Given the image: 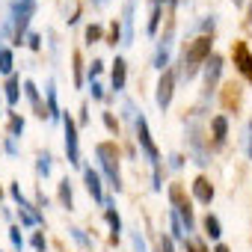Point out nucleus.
Listing matches in <instances>:
<instances>
[{
  "label": "nucleus",
  "mask_w": 252,
  "mask_h": 252,
  "mask_svg": "<svg viewBox=\"0 0 252 252\" xmlns=\"http://www.w3.org/2000/svg\"><path fill=\"white\" fill-rule=\"evenodd\" d=\"M214 54V39L211 36H199V39H193V42H187V48H184V54H181V68H175V80H193L196 77V71H199V65L208 60Z\"/></svg>",
  "instance_id": "obj_1"
},
{
  "label": "nucleus",
  "mask_w": 252,
  "mask_h": 252,
  "mask_svg": "<svg viewBox=\"0 0 252 252\" xmlns=\"http://www.w3.org/2000/svg\"><path fill=\"white\" fill-rule=\"evenodd\" d=\"M95 158H98V166H101L107 184L116 193H122V175H119V152H116V146L113 143H98L95 146Z\"/></svg>",
  "instance_id": "obj_2"
},
{
  "label": "nucleus",
  "mask_w": 252,
  "mask_h": 252,
  "mask_svg": "<svg viewBox=\"0 0 252 252\" xmlns=\"http://www.w3.org/2000/svg\"><path fill=\"white\" fill-rule=\"evenodd\" d=\"M33 12H36V3H27V0H15L12 3V18H9L12 21V45H24Z\"/></svg>",
  "instance_id": "obj_3"
},
{
  "label": "nucleus",
  "mask_w": 252,
  "mask_h": 252,
  "mask_svg": "<svg viewBox=\"0 0 252 252\" xmlns=\"http://www.w3.org/2000/svg\"><path fill=\"white\" fill-rule=\"evenodd\" d=\"M187 146H190V155L199 166L211 163V155L205 149V134H202V125H199V113H193L190 122H187Z\"/></svg>",
  "instance_id": "obj_4"
},
{
  "label": "nucleus",
  "mask_w": 252,
  "mask_h": 252,
  "mask_svg": "<svg viewBox=\"0 0 252 252\" xmlns=\"http://www.w3.org/2000/svg\"><path fill=\"white\" fill-rule=\"evenodd\" d=\"M134 131H137V143H140L143 155L149 158L152 169H158V166H160V152H158V146H155V140H152V131H149V122H146L143 110H140L137 119H134Z\"/></svg>",
  "instance_id": "obj_5"
},
{
  "label": "nucleus",
  "mask_w": 252,
  "mask_h": 252,
  "mask_svg": "<svg viewBox=\"0 0 252 252\" xmlns=\"http://www.w3.org/2000/svg\"><path fill=\"white\" fill-rule=\"evenodd\" d=\"M63 128H65V158H68V166H80V137H77V125H74V119L68 113L63 116Z\"/></svg>",
  "instance_id": "obj_6"
},
{
  "label": "nucleus",
  "mask_w": 252,
  "mask_h": 252,
  "mask_svg": "<svg viewBox=\"0 0 252 252\" xmlns=\"http://www.w3.org/2000/svg\"><path fill=\"white\" fill-rule=\"evenodd\" d=\"M175 68H166L163 74H160V80H158V92H155V101H158V107L166 113L169 110V104H172V95H175Z\"/></svg>",
  "instance_id": "obj_7"
},
{
  "label": "nucleus",
  "mask_w": 252,
  "mask_h": 252,
  "mask_svg": "<svg viewBox=\"0 0 252 252\" xmlns=\"http://www.w3.org/2000/svg\"><path fill=\"white\" fill-rule=\"evenodd\" d=\"M172 39H175V24H169V27H166V33L158 39V51H155V60H152V65H155L158 71H166V65H169Z\"/></svg>",
  "instance_id": "obj_8"
},
{
  "label": "nucleus",
  "mask_w": 252,
  "mask_h": 252,
  "mask_svg": "<svg viewBox=\"0 0 252 252\" xmlns=\"http://www.w3.org/2000/svg\"><path fill=\"white\" fill-rule=\"evenodd\" d=\"M220 77H222V57L220 54H211L205 60V98H211L217 92Z\"/></svg>",
  "instance_id": "obj_9"
},
{
  "label": "nucleus",
  "mask_w": 252,
  "mask_h": 252,
  "mask_svg": "<svg viewBox=\"0 0 252 252\" xmlns=\"http://www.w3.org/2000/svg\"><path fill=\"white\" fill-rule=\"evenodd\" d=\"M134 9H137V3H134V0H128V3H125V12H122V24H119V33H122V45L125 48L134 45Z\"/></svg>",
  "instance_id": "obj_10"
},
{
  "label": "nucleus",
  "mask_w": 252,
  "mask_h": 252,
  "mask_svg": "<svg viewBox=\"0 0 252 252\" xmlns=\"http://www.w3.org/2000/svg\"><path fill=\"white\" fill-rule=\"evenodd\" d=\"M104 220L110 222V240L119 243V240H122V217H119L113 199H104Z\"/></svg>",
  "instance_id": "obj_11"
},
{
  "label": "nucleus",
  "mask_w": 252,
  "mask_h": 252,
  "mask_svg": "<svg viewBox=\"0 0 252 252\" xmlns=\"http://www.w3.org/2000/svg\"><path fill=\"white\" fill-rule=\"evenodd\" d=\"M234 65H237V71L252 83V54H249V48H246V42H237L234 45Z\"/></svg>",
  "instance_id": "obj_12"
},
{
  "label": "nucleus",
  "mask_w": 252,
  "mask_h": 252,
  "mask_svg": "<svg viewBox=\"0 0 252 252\" xmlns=\"http://www.w3.org/2000/svg\"><path fill=\"white\" fill-rule=\"evenodd\" d=\"M83 184H86V190H89L92 202L104 205V190H101V172H98V169H92V166H86V169H83Z\"/></svg>",
  "instance_id": "obj_13"
},
{
  "label": "nucleus",
  "mask_w": 252,
  "mask_h": 252,
  "mask_svg": "<svg viewBox=\"0 0 252 252\" xmlns=\"http://www.w3.org/2000/svg\"><path fill=\"white\" fill-rule=\"evenodd\" d=\"M125 83H128V63H125L122 57H116L113 71H110V86H113V92H122Z\"/></svg>",
  "instance_id": "obj_14"
},
{
  "label": "nucleus",
  "mask_w": 252,
  "mask_h": 252,
  "mask_svg": "<svg viewBox=\"0 0 252 252\" xmlns=\"http://www.w3.org/2000/svg\"><path fill=\"white\" fill-rule=\"evenodd\" d=\"M193 199L202 202V205H211V202H214V184H211L205 175H199V178L193 181Z\"/></svg>",
  "instance_id": "obj_15"
},
{
  "label": "nucleus",
  "mask_w": 252,
  "mask_h": 252,
  "mask_svg": "<svg viewBox=\"0 0 252 252\" xmlns=\"http://www.w3.org/2000/svg\"><path fill=\"white\" fill-rule=\"evenodd\" d=\"M45 98H48V107H45L48 119H51V122H63V113H60V104H57V83H54V80H48Z\"/></svg>",
  "instance_id": "obj_16"
},
{
  "label": "nucleus",
  "mask_w": 252,
  "mask_h": 252,
  "mask_svg": "<svg viewBox=\"0 0 252 252\" xmlns=\"http://www.w3.org/2000/svg\"><path fill=\"white\" fill-rule=\"evenodd\" d=\"M3 95H6L9 107H15V104H18V95H21V77H18L15 71L6 77V83H3Z\"/></svg>",
  "instance_id": "obj_17"
},
{
  "label": "nucleus",
  "mask_w": 252,
  "mask_h": 252,
  "mask_svg": "<svg viewBox=\"0 0 252 252\" xmlns=\"http://www.w3.org/2000/svg\"><path fill=\"white\" fill-rule=\"evenodd\" d=\"M211 131H214V143H217V146H222V143H225V137H228V119H225L222 113L211 119Z\"/></svg>",
  "instance_id": "obj_18"
},
{
  "label": "nucleus",
  "mask_w": 252,
  "mask_h": 252,
  "mask_svg": "<svg viewBox=\"0 0 252 252\" xmlns=\"http://www.w3.org/2000/svg\"><path fill=\"white\" fill-rule=\"evenodd\" d=\"M24 95H27V101L33 104L36 116H39V119H45L48 113H45V107H42V98H39V89H36V83H33V80H24Z\"/></svg>",
  "instance_id": "obj_19"
},
{
  "label": "nucleus",
  "mask_w": 252,
  "mask_h": 252,
  "mask_svg": "<svg viewBox=\"0 0 252 252\" xmlns=\"http://www.w3.org/2000/svg\"><path fill=\"white\" fill-rule=\"evenodd\" d=\"M160 15H163V3L152 0V15H149V27H146V33H149V36H158V27H160Z\"/></svg>",
  "instance_id": "obj_20"
},
{
  "label": "nucleus",
  "mask_w": 252,
  "mask_h": 252,
  "mask_svg": "<svg viewBox=\"0 0 252 252\" xmlns=\"http://www.w3.org/2000/svg\"><path fill=\"white\" fill-rule=\"evenodd\" d=\"M60 205H63L65 211H74V193H71V181H68V178L60 181Z\"/></svg>",
  "instance_id": "obj_21"
},
{
  "label": "nucleus",
  "mask_w": 252,
  "mask_h": 252,
  "mask_svg": "<svg viewBox=\"0 0 252 252\" xmlns=\"http://www.w3.org/2000/svg\"><path fill=\"white\" fill-rule=\"evenodd\" d=\"M202 225H205V234H208L211 240H220V237H222V225H220V217H217V214H208Z\"/></svg>",
  "instance_id": "obj_22"
},
{
  "label": "nucleus",
  "mask_w": 252,
  "mask_h": 252,
  "mask_svg": "<svg viewBox=\"0 0 252 252\" xmlns=\"http://www.w3.org/2000/svg\"><path fill=\"white\" fill-rule=\"evenodd\" d=\"M68 234H71V240H74V243H77V246H80L83 252H92V237H89V234H86L83 228L71 225V228H68Z\"/></svg>",
  "instance_id": "obj_23"
},
{
  "label": "nucleus",
  "mask_w": 252,
  "mask_h": 252,
  "mask_svg": "<svg viewBox=\"0 0 252 252\" xmlns=\"http://www.w3.org/2000/svg\"><path fill=\"white\" fill-rule=\"evenodd\" d=\"M51 166H54L51 152H39V158H36V172H39V178H48V175H51Z\"/></svg>",
  "instance_id": "obj_24"
},
{
  "label": "nucleus",
  "mask_w": 252,
  "mask_h": 252,
  "mask_svg": "<svg viewBox=\"0 0 252 252\" xmlns=\"http://www.w3.org/2000/svg\"><path fill=\"white\" fill-rule=\"evenodd\" d=\"M24 128H27L24 116H15V113H12V116H9V137H12V140H18V137L24 134Z\"/></svg>",
  "instance_id": "obj_25"
},
{
  "label": "nucleus",
  "mask_w": 252,
  "mask_h": 252,
  "mask_svg": "<svg viewBox=\"0 0 252 252\" xmlns=\"http://www.w3.org/2000/svg\"><path fill=\"white\" fill-rule=\"evenodd\" d=\"M169 237L172 240H184L187 234H184V228H181V220H178V214L175 211H169Z\"/></svg>",
  "instance_id": "obj_26"
},
{
  "label": "nucleus",
  "mask_w": 252,
  "mask_h": 252,
  "mask_svg": "<svg viewBox=\"0 0 252 252\" xmlns=\"http://www.w3.org/2000/svg\"><path fill=\"white\" fill-rule=\"evenodd\" d=\"M12 65H15V60H12V51L9 48H0V74H12Z\"/></svg>",
  "instance_id": "obj_27"
},
{
  "label": "nucleus",
  "mask_w": 252,
  "mask_h": 252,
  "mask_svg": "<svg viewBox=\"0 0 252 252\" xmlns=\"http://www.w3.org/2000/svg\"><path fill=\"white\" fill-rule=\"evenodd\" d=\"M101 36H104L101 24H89V27H86V45H95V42H101Z\"/></svg>",
  "instance_id": "obj_28"
},
{
  "label": "nucleus",
  "mask_w": 252,
  "mask_h": 252,
  "mask_svg": "<svg viewBox=\"0 0 252 252\" xmlns=\"http://www.w3.org/2000/svg\"><path fill=\"white\" fill-rule=\"evenodd\" d=\"M9 240H12V249H15V252L24 249V237H21V228H18V225L9 228Z\"/></svg>",
  "instance_id": "obj_29"
},
{
  "label": "nucleus",
  "mask_w": 252,
  "mask_h": 252,
  "mask_svg": "<svg viewBox=\"0 0 252 252\" xmlns=\"http://www.w3.org/2000/svg\"><path fill=\"white\" fill-rule=\"evenodd\" d=\"M158 252H175V240H172L169 234H163V231H160V237H158Z\"/></svg>",
  "instance_id": "obj_30"
},
{
  "label": "nucleus",
  "mask_w": 252,
  "mask_h": 252,
  "mask_svg": "<svg viewBox=\"0 0 252 252\" xmlns=\"http://www.w3.org/2000/svg\"><path fill=\"white\" fill-rule=\"evenodd\" d=\"M131 243H134V252H149V246H146V237L140 234V228H137V231H131Z\"/></svg>",
  "instance_id": "obj_31"
},
{
  "label": "nucleus",
  "mask_w": 252,
  "mask_h": 252,
  "mask_svg": "<svg viewBox=\"0 0 252 252\" xmlns=\"http://www.w3.org/2000/svg\"><path fill=\"white\" fill-rule=\"evenodd\" d=\"M30 243H33V249H36V252H45V249H48V240H45V234H42V231H36V234L30 237Z\"/></svg>",
  "instance_id": "obj_32"
},
{
  "label": "nucleus",
  "mask_w": 252,
  "mask_h": 252,
  "mask_svg": "<svg viewBox=\"0 0 252 252\" xmlns=\"http://www.w3.org/2000/svg\"><path fill=\"white\" fill-rule=\"evenodd\" d=\"M122 116L128 119V122H134V119H137V104H134V101H125V107H122Z\"/></svg>",
  "instance_id": "obj_33"
},
{
  "label": "nucleus",
  "mask_w": 252,
  "mask_h": 252,
  "mask_svg": "<svg viewBox=\"0 0 252 252\" xmlns=\"http://www.w3.org/2000/svg\"><path fill=\"white\" fill-rule=\"evenodd\" d=\"M184 246H187V252H208L205 243H199L196 237H184Z\"/></svg>",
  "instance_id": "obj_34"
},
{
  "label": "nucleus",
  "mask_w": 252,
  "mask_h": 252,
  "mask_svg": "<svg viewBox=\"0 0 252 252\" xmlns=\"http://www.w3.org/2000/svg\"><path fill=\"white\" fill-rule=\"evenodd\" d=\"M101 119H104V125H107V131H110V134H119V122H116L113 113H104Z\"/></svg>",
  "instance_id": "obj_35"
},
{
  "label": "nucleus",
  "mask_w": 252,
  "mask_h": 252,
  "mask_svg": "<svg viewBox=\"0 0 252 252\" xmlns=\"http://www.w3.org/2000/svg\"><path fill=\"white\" fill-rule=\"evenodd\" d=\"M101 71H104V63H101V60H92V63H89V80H98Z\"/></svg>",
  "instance_id": "obj_36"
},
{
  "label": "nucleus",
  "mask_w": 252,
  "mask_h": 252,
  "mask_svg": "<svg viewBox=\"0 0 252 252\" xmlns=\"http://www.w3.org/2000/svg\"><path fill=\"white\" fill-rule=\"evenodd\" d=\"M89 92H92L95 101H104V86H101L98 80H89Z\"/></svg>",
  "instance_id": "obj_37"
},
{
  "label": "nucleus",
  "mask_w": 252,
  "mask_h": 252,
  "mask_svg": "<svg viewBox=\"0 0 252 252\" xmlns=\"http://www.w3.org/2000/svg\"><path fill=\"white\" fill-rule=\"evenodd\" d=\"M27 45H30V51H42V36L39 33H30L27 36Z\"/></svg>",
  "instance_id": "obj_38"
},
{
  "label": "nucleus",
  "mask_w": 252,
  "mask_h": 252,
  "mask_svg": "<svg viewBox=\"0 0 252 252\" xmlns=\"http://www.w3.org/2000/svg\"><path fill=\"white\" fill-rule=\"evenodd\" d=\"M3 149H6L9 155H18V140H12V137H6V140H3Z\"/></svg>",
  "instance_id": "obj_39"
},
{
  "label": "nucleus",
  "mask_w": 252,
  "mask_h": 252,
  "mask_svg": "<svg viewBox=\"0 0 252 252\" xmlns=\"http://www.w3.org/2000/svg\"><path fill=\"white\" fill-rule=\"evenodd\" d=\"M71 60H74V83L80 86V54H71Z\"/></svg>",
  "instance_id": "obj_40"
},
{
  "label": "nucleus",
  "mask_w": 252,
  "mask_h": 252,
  "mask_svg": "<svg viewBox=\"0 0 252 252\" xmlns=\"http://www.w3.org/2000/svg\"><path fill=\"white\" fill-rule=\"evenodd\" d=\"M184 166V158L181 155H169V169H181Z\"/></svg>",
  "instance_id": "obj_41"
},
{
  "label": "nucleus",
  "mask_w": 252,
  "mask_h": 252,
  "mask_svg": "<svg viewBox=\"0 0 252 252\" xmlns=\"http://www.w3.org/2000/svg\"><path fill=\"white\" fill-rule=\"evenodd\" d=\"M89 3H92V9H104V6L110 3V0H89Z\"/></svg>",
  "instance_id": "obj_42"
},
{
  "label": "nucleus",
  "mask_w": 252,
  "mask_h": 252,
  "mask_svg": "<svg viewBox=\"0 0 252 252\" xmlns=\"http://www.w3.org/2000/svg\"><path fill=\"white\" fill-rule=\"evenodd\" d=\"M86 113H89V107L83 104V107H80V125H86V122H89V116H86Z\"/></svg>",
  "instance_id": "obj_43"
},
{
  "label": "nucleus",
  "mask_w": 252,
  "mask_h": 252,
  "mask_svg": "<svg viewBox=\"0 0 252 252\" xmlns=\"http://www.w3.org/2000/svg\"><path fill=\"white\" fill-rule=\"evenodd\" d=\"M214 252H228V246H225V243H217V246H214Z\"/></svg>",
  "instance_id": "obj_44"
},
{
  "label": "nucleus",
  "mask_w": 252,
  "mask_h": 252,
  "mask_svg": "<svg viewBox=\"0 0 252 252\" xmlns=\"http://www.w3.org/2000/svg\"><path fill=\"white\" fill-rule=\"evenodd\" d=\"M249 160H252V137H249Z\"/></svg>",
  "instance_id": "obj_45"
},
{
  "label": "nucleus",
  "mask_w": 252,
  "mask_h": 252,
  "mask_svg": "<svg viewBox=\"0 0 252 252\" xmlns=\"http://www.w3.org/2000/svg\"><path fill=\"white\" fill-rule=\"evenodd\" d=\"M246 15H249V27H252V6H249V12H246Z\"/></svg>",
  "instance_id": "obj_46"
},
{
  "label": "nucleus",
  "mask_w": 252,
  "mask_h": 252,
  "mask_svg": "<svg viewBox=\"0 0 252 252\" xmlns=\"http://www.w3.org/2000/svg\"><path fill=\"white\" fill-rule=\"evenodd\" d=\"M231 3H234V6H243V0H231Z\"/></svg>",
  "instance_id": "obj_47"
},
{
  "label": "nucleus",
  "mask_w": 252,
  "mask_h": 252,
  "mask_svg": "<svg viewBox=\"0 0 252 252\" xmlns=\"http://www.w3.org/2000/svg\"><path fill=\"white\" fill-rule=\"evenodd\" d=\"M0 196H3V190H0Z\"/></svg>",
  "instance_id": "obj_48"
},
{
  "label": "nucleus",
  "mask_w": 252,
  "mask_h": 252,
  "mask_svg": "<svg viewBox=\"0 0 252 252\" xmlns=\"http://www.w3.org/2000/svg\"><path fill=\"white\" fill-rule=\"evenodd\" d=\"M0 252H3V249H0Z\"/></svg>",
  "instance_id": "obj_49"
}]
</instances>
